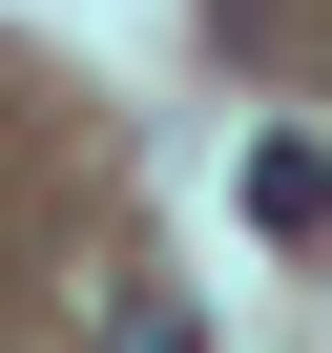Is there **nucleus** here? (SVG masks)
Masks as SVG:
<instances>
[{"instance_id":"f257e3e1","label":"nucleus","mask_w":332,"mask_h":353,"mask_svg":"<svg viewBox=\"0 0 332 353\" xmlns=\"http://www.w3.org/2000/svg\"><path fill=\"white\" fill-rule=\"evenodd\" d=\"M104 353H187V291H125V312H104Z\"/></svg>"}]
</instances>
